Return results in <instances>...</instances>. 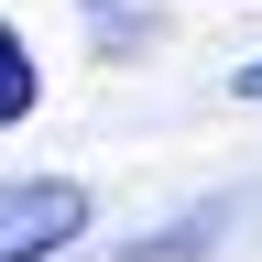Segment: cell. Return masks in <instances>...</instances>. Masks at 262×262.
Returning a JSON list of instances; mask_svg holds the SVG:
<instances>
[{
	"instance_id": "cell-3",
	"label": "cell",
	"mask_w": 262,
	"mask_h": 262,
	"mask_svg": "<svg viewBox=\"0 0 262 262\" xmlns=\"http://www.w3.org/2000/svg\"><path fill=\"white\" fill-rule=\"evenodd\" d=\"M229 88H241V98H251V110H262V66H241V77H229Z\"/></svg>"
},
{
	"instance_id": "cell-1",
	"label": "cell",
	"mask_w": 262,
	"mask_h": 262,
	"mask_svg": "<svg viewBox=\"0 0 262 262\" xmlns=\"http://www.w3.org/2000/svg\"><path fill=\"white\" fill-rule=\"evenodd\" d=\"M88 241V186L77 175H11L0 186V262H55Z\"/></svg>"
},
{
	"instance_id": "cell-2",
	"label": "cell",
	"mask_w": 262,
	"mask_h": 262,
	"mask_svg": "<svg viewBox=\"0 0 262 262\" xmlns=\"http://www.w3.org/2000/svg\"><path fill=\"white\" fill-rule=\"evenodd\" d=\"M33 98H44V66H33V44L0 22V131H22V120H33Z\"/></svg>"
}]
</instances>
